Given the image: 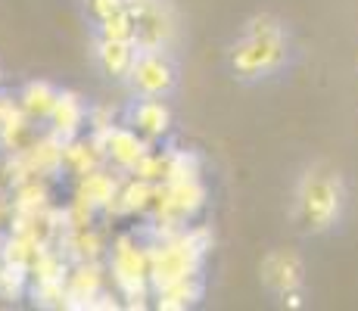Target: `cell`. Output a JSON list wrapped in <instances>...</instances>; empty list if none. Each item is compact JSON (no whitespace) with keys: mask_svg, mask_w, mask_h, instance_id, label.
Listing matches in <instances>:
<instances>
[{"mask_svg":"<svg viewBox=\"0 0 358 311\" xmlns=\"http://www.w3.org/2000/svg\"><path fill=\"white\" fill-rule=\"evenodd\" d=\"M228 78L240 87H265L290 78L299 66V44L290 22L274 13L252 16L222 53Z\"/></svg>","mask_w":358,"mask_h":311,"instance_id":"6da1fadb","label":"cell"},{"mask_svg":"<svg viewBox=\"0 0 358 311\" xmlns=\"http://www.w3.org/2000/svg\"><path fill=\"white\" fill-rule=\"evenodd\" d=\"M122 10H128V3L125 0H91L87 3V25H100V22H106L109 16H115V13H122Z\"/></svg>","mask_w":358,"mask_h":311,"instance_id":"52a82bcc","label":"cell"},{"mask_svg":"<svg viewBox=\"0 0 358 311\" xmlns=\"http://www.w3.org/2000/svg\"><path fill=\"white\" fill-rule=\"evenodd\" d=\"M184 81V66L175 50L156 41V44H141L137 41L131 66L122 78V87L128 96H156V100H175Z\"/></svg>","mask_w":358,"mask_h":311,"instance_id":"3957f363","label":"cell"},{"mask_svg":"<svg viewBox=\"0 0 358 311\" xmlns=\"http://www.w3.org/2000/svg\"><path fill=\"white\" fill-rule=\"evenodd\" d=\"M296 224L306 237H330L346 224L349 184L330 165H312L296 184L293 196Z\"/></svg>","mask_w":358,"mask_h":311,"instance_id":"7a4b0ae2","label":"cell"},{"mask_svg":"<svg viewBox=\"0 0 358 311\" xmlns=\"http://www.w3.org/2000/svg\"><path fill=\"white\" fill-rule=\"evenodd\" d=\"M302 268L299 255L293 252H271L262 265V283H265L271 293H293V289L302 287Z\"/></svg>","mask_w":358,"mask_h":311,"instance_id":"8992f818","label":"cell"},{"mask_svg":"<svg viewBox=\"0 0 358 311\" xmlns=\"http://www.w3.org/2000/svg\"><path fill=\"white\" fill-rule=\"evenodd\" d=\"M6 87V66H3V59H0V91Z\"/></svg>","mask_w":358,"mask_h":311,"instance_id":"ba28073f","label":"cell"},{"mask_svg":"<svg viewBox=\"0 0 358 311\" xmlns=\"http://www.w3.org/2000/svg\"><path fill=\"white\" fill-rule=\"evenodd\" d=\"M134 47H137V38L91 34V62L106 81L122 85V78H125V72L131 66V57H134Z\"/></svg>","mask_w":358,"mask_h":311,"instance_id":"5b68a950","label":"cell"},{"mask_svg":"<svg viewBox=\"0 0 358 311\" xmlns=\"http://www.w3.org/2000/svg\"><path fill=\"white\" fill-rule=\"evenodd\" d=\"M125 122L134 134L143 140H159L171 131L175 115H171V100H156V96H128Z\"/></svg>","mask_w":358,"mask_h":311,"instance_id":"277c9868","label":"cell"}]
</instances>
